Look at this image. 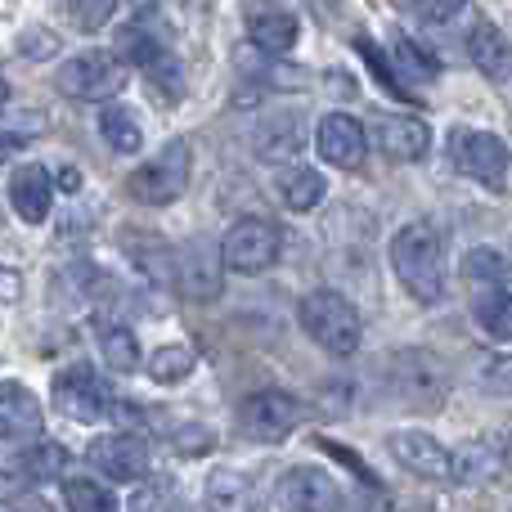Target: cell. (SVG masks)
Returning <instances> with one entry per match:
<instances>
[{
  "label": "cell",
  "mask_w": 512,
  "mask_h": 512,
  "mask_svg": "<svg viewBox=\"0 0 512 512\" xmlns=\"http://www.w3.org/2000/svg\"><path fill=\"white\" fill-rule=\"evenodd\" d=\"M391 270L396 279L405 283V292L423 306L441 301L445 292V248H441V234L432 225H405V230L391 239Z\"/></svg>",
  "instance_id": "6da1fadb"
},
{
  "label": "cell",
  "mask_w": 512,
  "mask_h": 512,
  "mask_svg": "<svg viewBox=\"0 0 512 512\" xmlns=\"http://www.w3.org/2000/svg\"><path fill=\"white\" fill-rule=\"evenodd\" d=\"M301 328H306L310 342L324 346L328 355H355L360 351V337H364L360 310H355L342 292H328V288L301 297Z\"/></svg>",
  "instance_id": "7a4b0ae2"
},
{
  "label": "cell",
  "mask_w": 512,
  "mask_h": 512,
  "mask_svg": "<svg viewBox=\"0 0 512 512\" xmlns=\"http://www.w3.org/2000/svg\"><path fill=\"white\" fill-rule=\"evenodd\" d=\"M445 153H450V167L463 171L468 180L490 189H504L508 180V144L490 131H477V126H454L450 140H445Z\"/></svg>",
  "instance_id": "3957f363"
},
{
  "label": "cell",
  "mask_w": 512,
  "mask_h": 512,
  "mask_svg": "<svg viewBox=\"0 0 512 512\" xmlns=\"http://www.w3.org/2000/svg\"><path fill=\"white\" fill-rule=\"evenodd\" d=\"M189 167H194V153H189V144L185 140H171L153 162H144V167L131 171L126 189H131L135 203L167 207V203H176V198L189 189Z\"/></svg>",
  "instance_id": "277c9868"
},
{
  "label": "cell",
  "mask_w": 512,
  "mask_h": 512,
  "mask_svg": "<svg viewBox=\"0 0 512 512\" xmlns=\"http://www.w3.org/2000/svg\"><path fill=\"white\" fill-rule=\"evenodd\" d=\"M126 63L108 50H81L77 59H68L59 68V90L68 99H81V104H104V99L122 95L126 86Z\"/></svg>",
  "instance_id": "5b68a950"
},
{
  "label": "cell",
  "mask_w": 512,
  "mask_h": 512,
  "mask_svg": "<svg viewBox=\"0 0 512 512\" xmlns=\"http://www.w3.org/2000/svg\"><path fill=\"white\" fill-rule=\"evenodd\" d=\"M279 248H283V239L270 221H261V216H243V221H234L230 230H225L221 265L234 270V274H261L279 261Z\"/></svg>",
  "instance_id": "8992f818"
},
{
  "label": "cell",
  "mask_w": 512,
  "mask_h": 512,
  "mask_svg": "<svg viewBox=\"0 0 512 512\" xmlns=\"http://www.w3.org/2000/svg\"><path fill=\"white\" fill-rule=\"evenodd\" d=\"M54 409L72 423H99V418L113 409L104 378H99L90 364H68V369L54 378Z\"/></svg>",
  "instance_id": "52a82bcc"
},
{
  "label": "cell",
  "mask_w": 512,
  "mask_h": 512,
  "mask_svg": "<svg viewBox=\"0 0 512 512\" xmlns=\"http://www.w3.org/2000/svg\"><path fill=\"white\" fill-rule=\"evenodd\" d=\"M279 512H342V486L324 468H292L274 486Z\"/></svg>",
  "instance_id": "ba28073f"
},
{
  "label": "cell",
  "mask_w": 512,
  "mask_h": 512,
  "mask_svg": "<svg viewBox=\"0 0 512 512\" xmlns=\"http://www.w3.org/2000/svg\"><path fill=\"white\" fill-rule=\"evenodd\" d=\"M301 423V405L288 391H256L239 405V427L252 441H283Z\"/></svg>",
  "instance_id": "9c48e42d"
},
{
  "label": "cell",
  "mask_w": 512,
  "mask_h": 512,
  "mask_svg": "<svg viewBox=\"0 0 512 512\" xmlns=\"http://www.w3.org/2000/svg\"><path fill=\"white\" fill-rule=\"evenodd\" d=\"M86 459L104 472L108 481H144L149 477V445L131 432H113V436H95L86 450Z\"/></svg>",
  "instance_id": "30bf717a"
},
{
  "label": "cell",
  "mask_w": 512,
  "mask_h": 512,
  "mask_svg": "<svg viewBox=\"0 0 512 512\" xmlns=\"http://www.w3.org/2000/svg\"><path fill=\"white\" fill-rule=\"evenodd\" d=\"M387 450L396 454V463L414 477L427 481H450L454 477V450H445L432 432H391Z\"/></svg>",
  "instance_id": "8fae6325"
},
{
  "label": "cell",
  "mask_w": 512,
  "mask_h": 512,
  "mask_svg": "<svg viewBox=\"0 0 512 512\" xmlns=\"http://www.w3.org/2000/svg\"><path fill=\"white\" fill-rule=\"evenodd\" d=\"M315 144H319V158H324L328 167L355 171L364 162V153H369V131L346 113H328L315 131Z\"/></svg>",
  "instance_id": "7c38bea8"
},
{
  "label": "cell",
  "mask_w": 512,
  "mask_h": 512,
  "mask_svg": "<svg viewBox=\"0 0 512 512\" xmlns=\"http://www.w3.org/2000/svg\"><path fill=\"white\" fill-rule=\"evenodd\" d=\"M373 144H378V153H387V158H396V162H418L432 149V131H427L423 117L382 113L378 126H373Z\"/></svg>",
  "instance_id": "4fadbf2b"
},
{
  "label": "cell",
  "mask_w": 512,
  "mask_h": 512,
  "mask_svg": "<svg viewBox=\"0 0 512 512\" xmlns=\"http://www.w3.org/2000/svg\"><path fill=\"white\" fill-rule=\"evenodd\" d=\"M9 207L18 212V221L27 225H41L54 207V180L45 167L36 162H23V167L9 176Z\"/></svg>",
  "instance_id": "5bb4252c"
},
{
  "label": "cell",
  "mask_w": 512,
  "mask_h": 512,
  "mask_svg": "<svg viewBox=\"0 0 512 512\" xmlns=\"http://www.w3.org/2000/svg\"><path fill=\"white\" fill-rule=\"evenodd\" d=\"M45 427V409L36 400V391H27L23 382H0V436L5 441H27Z\"/></svg>",
  "instance_id": "9a60e30c"
},
{
  "label": "cell",
  "mask_w": 512,
  "mask_h": 512,
  "mask_svg": "<svg viewBox=\"0 0 512 512\" xmlns=\"http://www.w3.org/2000/svg\"><path fill=\"white\" fill-rule=\"evenodd\" d=\"M248 36H252V45L261 54H288L292 45H297V14H288V9H279V5H261V0H248Z\"/></svg>",
  "instance_id": "2e32d148"
},
{
  "label": "cell",
  "mask_w": 512,
  "mask_h": 512,
  "mask_svg": "<svg viewBox=\"0 0 512 512\" xmlns=\"http://www.w3.org/2000/svg\"><path fill=\"white\" fill-rule=\"evenodd\" d=\"M171 274L180 279V288H185V297L194 301H212L216 292H221V274H216V256L203 248V243H189V248H180L176 265H171Z\"/></svg>",
  "instance_id": "e0dca14e"
},
{
  "label": "cell",
  "mask_w": 512,
  "mask_h": 512,
  "mask_svg": "<svg viewBox=\"0 0 512 512\" xmlns=\"http://www.w3.org/2000/svg\"><path fill=\"white\" fill-rule=\"evenodd\" d=\"M512 463V450H499V436H477L454 454V477L459 481H490L504 477Z\"/></svg>",
  "instance_id": "ac0fdd59"
},
{
  "label": "cell",
  "mask_w": 512,
  "mask_h": 512,
  "mask_svg": "<svg viewBox=\"0 0 512 512\" xmlns=\"http://www.w3.org/2000/svg\"><path fill=\"white\" fill-rule=\"evenodd\" d=\"M468 54L490 81H508L512 77V45H508V36L499 32L495 23H481L477 32L468 36Z\"/></svg>",
  "instance_id": "d6986e66"
},
{
  "label": "cell",
  "mask_w": 512,
  "mask_h": 512,
  "mask_svg": "<svg viewBox=\"0 0 512 512\" xmlns=\"http://www.w3.org/2000/svg\"><path fill=\"white\" fill-rule=\"evenodd\" d=\"M99 131H104L108 149H117V153H140V144H144L140 113L126 104H108L104 113H99Z\"/></svg>",
  "instance_id": "ffe728a7"
},
{
  "label": "cell",
  "mask_w": 512,
  "mask_h": 512,
  "mask_svg": "<svg viewBox=\"0 0 512 512\" xmlns=\"http://www.w3.org/2000/svg\"><path fill=\"white\" fill-rule=\"evenodd\" d=\"M472 315L499 342H512V292L508 288H477L472 297Z\"/></svg>",
  "instance_id": "44dd1931"
},
{
  "label": "cell",
  "mask_w": 512,
  "mask_h": 512,
  "mask_svg": "<svg viewBox=\"0 0 512 512\" xmlns=\"http://www.w3.org/2000/svg\"><path fill=\"white\" fill-rule=\"evenodd\" d=\"M99 351H104V364L113 373H135L140 369V342H135V333L131 328H122V324L99 328Z\"/></svg>",
  "instance_id": "7402d4cb"
},
{
  "label": "cell",
  "mask_w": 512,
  "mask_h": 512,
  "mask_svg": "<svg viewBox=\"0 0 512 512\" xmlns=\"http://www.w3.org/2000/svg\"><path fill=\"white\" fill-rule=\"evenodd\" d=\"M324 194H328V180H324V171H315V167H297V171L283 176V203H288L292 212H310V207H319Z\"/></svg>",
  "instance_id": "603a6c76"
},
{
  "label": "cell",
  "mask_w": 512,
  "mask_h": 512,
  "mask_svg": "<svg viewBox=\"0 0 512 512\" xmlns=\"http://www.w3.org/2000/svg\"><path fill=\"white\" fill-rule=\"evenodd\" d=\"M194 369H198V351H194V346H185V342L158 346V351H153V360H149V378L153 382H185Z\"/></svg>",
  "instance_id": "cb8c5ba5"
},
{
  "label": "cell",
  "mask_w": 512,
  "mask_h": 512,
  "mask_svg": "<svg viewBox=\"0 0 512 512\" xmlns=\"http://www.w3.org/2000/svg\"><path fill=\"white\" fill-rule=\"evenodd\" d=\"M18 472H23L27 481H54L68 472V450H63L59 441H41V445H32V450H23Z\"/></svg>",
  "instance_id": "d4e9b609"
},
{
  "label": "cell",
  "mask_w": 512,
  "mask_h": 512,
  "mask_svg": "<svg viewBox=\"0 0 512 512\" xmlns=\"http://www.w3.org/2000/svg\"><path fill=\"white\" fill-rule=\"evenodd\" d=\"M292 126H297V117H274L270 126H265L261 135H256V153H261L265 162H283V158H292V153L301 149V140H306V135L301 131H292Z\"/></svg>",
  "instance_id": "484cf974"
},
{
  "label": "cell",
  "mask_w": 512,
  "mask_h": 512,
  "mask_svg": "<svg viewBox=\"0 0 512 512\" xmlns=\"http://www.w3.org/2000/svg\"><path fill=\"white\" fill-rule=\"evenodd\" d=\"M63 504H68V512H117L113 490H104L99 481H90V477L63 481Z\"/></svg>",
  "instance_id": "4316f807"
},
{
  "label": "cell",
  "mask_w": 512,
  "mask_h": 512,
  "mask_svg": "<svg viewBox=\"0 0 512 512\" xmlns=\"http://www.w3.org/2000/svg\"><path fill=\"white\" fill-rule=\"evenodd\" d=\"M463 274H468L472 288H504V283L512 279L508 261L499 252H490V248L468 252V261H463Z\"/></svg>",
  "instance_id": "83f0119b"
},
{
  "label": "cell",
  "mask_w": 512,
  "mask_h": 512,
  "mask_svg": "<svg viewBox=\"0 0 512 512\" xmlns=\"http://www.w3.org/2000/svg\"><path fill=\"white\" fill-rule=\"evenodd\" d=\"M131 512H176V486L171 481H144L131 495Z\"/></svg>",
  "instance_id": "f1b7e54d"
},
{
  "label": "cell",
  "mask_w": 512,
  "mask_h": 512,
  "mask_svg": "<svg viewBox=\"0 0 512 512\" xmlns=\"http://www.w3.org/2000/svg\"><path fill=\"white\" fill-rule=\"evenodd\" d=\"M144 72H149V81H153V90H158L162 104H176L180 90H185V81H180L176 59H171V54H162V59H158V63H149Z\"/></svg>",
  "instance_id": "f546056e"
},
{
  "label": "cell",
  "mask_w": 512,
  "mask_h": 512,
  "mask_svg": "<svg viewBox=\"0 0 512 512\" xmlns=\"http://www.w3.org/2000/svg\"><path fill=\"white\" fill-rule=\"evenodd\" d=\"M68 14L81 32H99L117 14V0H68Z\"/></svg>",
  "instance_id": "4dcf8cb0"
},
{
  "label": "cell",
  "mask_w": 512,
  "mask_h": 512,
  "mask_svg": "<svg viewBox=\"0 0 512 512\" xmlns=\"http://www.w3.org/2000/svg\"><path fill=\"white\" fill-rule=\"evenodd\" d=\"M481 387L490 396H512V355H490L481 364Z\"/></svg>",
  "instance_id": "1f68e13d"
},
{
  "label": "cell",
  "mask_w": 512,
  "mask_h": 512,
  "mask_svg": "<svg viewBox=\"0 0 512 512\" xmlns=\"http://www.w3.org/2000/svg\"><path fill=\"white\" fill-rule=\"evenodd\" d=\"M396 63L409 72V77H418V81H432V77H436V63L427 59V54L418 50L414 41H405V36L396 41Z\"/></svg>",
  "instance_id": "d6a6232c"
},
{
  "label": "cell",
  "mask_w": 512,
  "mask_h": 512,
  "mask_svg": "<svg viewBox=\"0 0 512 512\" xmlns=\"http://www.w3.org/2000/svg\"><path fill=\"white\" fill-rule=\"evenodd\" d=\"M400 5H405L409 14H418L423 23H450V18L459 14L468 0H400Z\"/></svg>",
  "instance_id": "836d02e7"
},
{
  "label": "cell",
  "mask_w": 512,
  "mask_h": 512,
  "mask_svg": "<svg viewBox=\"0 0 512 512\" xmlns=\"http://www.w3.org/2000/svg\"><path fill=\"white\" fill-rule=\"evenodd\" d=\"M216 445V436L207 432V427H198V423H185L176 432V450L180 454H203V450H212Z\"/></svg>",
  "instance_id": "e575fe53"
},
{
  "label": "cell",
  "mask_w": 512,
  "mask_h": 512,
  "mask_svg": "<svg viewBox=\"0 0 512 512\" xmlns=\"http://www.w3.org/2000/svg\"><path fill=\"white\" fill-rule=\"evenodd\" d=\"M54 50H59V36H50V32H27L23 36L27 59H45V54H54Z\"/></svg>",
  "instance_id": "d590c367"
},
{
  "label": "cell",
  "mask_w": 512,
  "mask_h": 512,
  "mask_svg": "<svg viewBox=\"0 0 512 512\" xmlns=\"http://www.w3.org/2000/svg\"><path fill=\"white\" fill-rule=\"evenodd\" d=\"M18 297H23V274L0 265V306H9V301H18Z\"/></svg>",
  "instance_id": "8d00e7d4"
},
{
  "label": "cell",
  "mask_w": 512,
  "mask_h": 512,
  "mask_svg": "<svg viewBox=\"0 0 512 512\" xmlns=\"http://www.w3.org/2000/svg\"><path fill=\"white\" fill-rule=\"evenodd\" d=\"M9 504H14V512H54V508L45 504L41 495H32V490H23V495H14V499H9Z\"/></svg>",
  "instance_id": "74e56055"
},
{
  "label": "cell",
  "mask_w": 512,
  "mask_h": 512,
  "mask_svg": "<svg viewBox=\"0 0 512 512\" xmlns=\"http://www.w3.org/2000/svg\"><path fill=\"white\" fill-rule=\"evenodd\" d=\"M5 108H9V81L0 77V113H5Z\"/></svg>",
  "instance_id": "f35d334b"
},
{
  "label": "cell",
  "mask_w": 512,
  "mask_h": 512,
  "mask_svg": "<svg viewBox=\"0 0 512 512\" xmlns=\"http://www.w3.org/2000/svg\"><path fill=\"white\" fill-rule=\"evenodd\" d=\"M315 5H328V0H315Z\"/></svg>",
  "instance_id": "ab89813d"
},
{
  "label": "cell",
  "mask_w": 512,
  "mask_h": 512,
  "mask_svg": "<svg viewBox=\"0 0 512 512\" xmlns=\"http://www.w3.org/2000/svg\"><path fill=\"white\" fill-rule=\"evenodd\" d=\"M194 512H203V508H194Z\"/></svg>",
  "instance_id": "60d3db41"
}]
</instances>
